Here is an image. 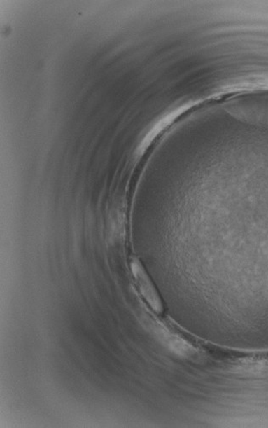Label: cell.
I'll list each match as a JSON object with an SVG mask.
<instances>
[{
    "label": "cell",
    "instance_id": "6da1fadb",
    "mask_svg": "<svg viewBox=\"0 0 268 428\" xmlns=\"http://www.w3.org/2000/svg\"><path fill=\"white\" fill-rule=\"evenodd\" d=\"M132 269H133V272L135 276L136 279H137L140 290H141V293L143 295V297L146 298V301L149 303V305L155 312L157 313H162V303L157 291H155L153 285H152L149 278H148L147 275L146 274L145 270H143L140 263L137 261H134L133 265H132Z\"/></svg>",
    "mask_w": 268,
    "mask_h": 428
}]
</instances>
